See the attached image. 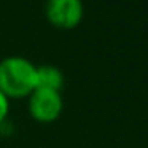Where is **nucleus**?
Listing matches in <instances>:
<instances>
[{
  "mask_svg": "<svg viewBox=\"0 0 148 148\" xmlns=\"http://www.w3.org/2000/svg\"><path fill=\"white\" fill-rule=\"evenodd\" d=\"M37 86V65L23 56L0 61V91L8 99L29 97Z\"/></svg>",
  "mask_w": 148,
  "mask_h": 148,
  "instance_id": "f257e3e1",
  "label": "nucleus"
},
{
  "mask_svg": "<svg viewBox=\"0 0 148 148\" xmlns=\"http://www.w3.org/2000/svg\"><path fill=\"white\" fill-rule=\"evenodd\" d=\"M8 110H10V99L0 91V123H3V119L7 118Z\"/></svg>",
  "mask_w": 148,
  "mask_h": 148,
  "instance_id": "39448f33",
  "label": "nucleus"
},
{
  "mask_svg": "<svg viewBox=\"0 0 148 148\" xmlns=\"http://www.w3.org/2000/svg\"><path fill=\"white\" fill-rule=\"evenodd\" d=\"M62 96L58 91L34 89L29 96V113L37 123L49 124L54 123L62 113Z\"/></svg>",
  "mask_w": 148,
  "mask_h": 148,
  "instance_id": "7ed1b4c3",
  "label": "nucleus"
},
{
  "mask_svg": "<svg viewBox=\"0 0 148 148\" xmlns=\"http://www.w3.org/2000/svg\"><path fill=\"white\" fill-rule=\"evenodd\" d=\"M64 88V73L56 65H37V86L35 89H49L61 92Z\"/></svg>",
  "mask_w": 148,
  "mask_h": 148,
  "instance_id": "20e7f679",
  "label": "nucleus"
},
{
  "mask_svg": "<svg viewBox=\"0 0 148 148\" xmlns=\"http://www.w3.org/2000/svg\"><path fill=\"white\" fill-rule=\"evenodd\" d=\"M45 14L48 23L58 29H75L84 16L83 0H48Z\"/></svg>",
  "mask_w": 148,
  "mask_h": 148,
  "instance_id": "f03ea898",
  "label": "nucleus"
}]
</instances>
